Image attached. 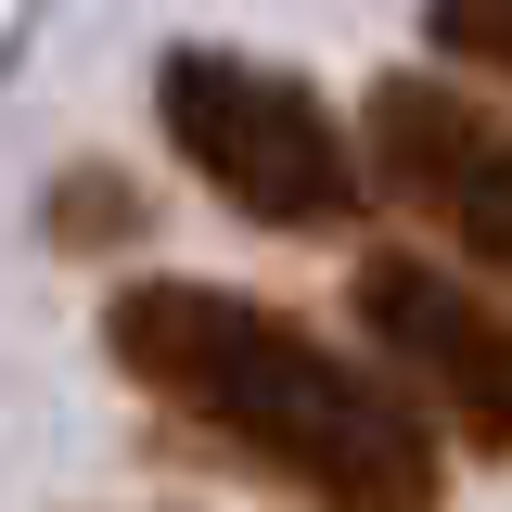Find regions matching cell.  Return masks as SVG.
I'll use <instances>...</instances> for the list:
<instances>
[{"mask_svg":"<svg viewBox=\"0 0 512 512\" xmlns=\"http://www.w3.org/2000/svg\"><path fill=\"white\" fill-rule=\"evenodd\" d=\"M116 359L154 410L256 461L308 512H448L436 487V423L346 346H320L295 308L231 295V282H116L103 308Z\"/></svg>","mask_w":512,"mask_h":512,"instance_id":"obj_1","label":"cell"},{"mask_svg":"<svg viewBox=\"0 0 512 512\" xmlns=\"http://www.w3.org/2000/svg\"><path fill=\"white\" fill-rule=\"evenodd\" d=\"M423 26H436V52H448V64L512 77V0H423Z\"/></svg>","mask_w":512,"mask_h":512,"instance_id":"obj_6","label":"cell"},{"mask_svg":"<svg viewBox=\"0 0 512 512\" xmlns=\"http://www.w3.org/2000/svg\"><path fill=\"white\" fill-rule=\"evenodd\" d=\"M359 167L423 231H448L487 282H512V116L500 103H474L461 77L397 64V77H372V103H359Z\"/></svg>","mask_w":512,"mask_h":512,"instance_id":"obj_4","label":"cell"},{"mask_svg":"<svg viewBox=\"0 0 512 512\" xmlns=\"http://www.w3.org/2000/svg\"><path fill=\"white\" fill-rule=\"evenodd\" d=\"M346 308H359L384 384H397L423 423H448L461 448L512 461V308L487 282H448L423 256H359Z\"/></svg>","mask_w":512,"mask_h":512,"instance_id":"obj_3","label":"cell"},{"mask_svg":"<svg viewBox=\"0 0 512 512\" xmlns=\"http://www.w3.org/2000/svg\"><path fill=\"white\" fill-rule=\"evenodd\" d=\"M141 192L116 180V167H64L52 180V244H77V256H116V244H141Z\"/></svg>","mask_w":512,"mask_h":512,"instance_id":"obj_5","label":"cell"},{"mask_svg":"<svg viewBox=\"0 0 512 512\" xmlns=\"http://www.w3.org/2000/svg\"><path fill=\"white\" fill-rule=\"evenodd\" d=\"M154 116L180 141V167L218 205H244L256 231H346L372 205V167L346 116L320 103L295 64H256V52H167L154 64Z\"/></svg>","mask_w":512,"mask_h":512,"instance_id":"obj_2","label":"cell"}]
</instances>
